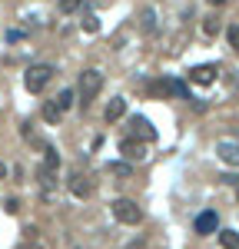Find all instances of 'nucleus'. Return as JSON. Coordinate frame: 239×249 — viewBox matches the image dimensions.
<instances>
[{
  "label": "nucleus",
  "instance_id": "f257e3e1",
  "mask_svg": "<svg viewBox=\"0 0 239 249\" xmlns=\"http://www.w3.org/2000/svg\"><path fill=\"white\" fill-rule=\"evenodd\" d=\"M100 90H103V73L100 70H83L80 73V83H77V103L80 107H90Z\"/></svg>",
  "mask_w": 239,
  "mask_h": 249
},
{
  "label": "nucleus",
  "instance_id": "f03ea898",
  "mask_svg": "<svg viewBox=\"0 0 239 249\" xmlns=\"http://www.w3.org/2000/svg\"><path fill=\"white\" fill-rule=\"evenodd\" d=\"M50 80H53V67L50 63H30L27 73H23V87L30 93H40V90H47Z\"/></svg>",
  "mask_w": 239,
  "mask_h": 249
},
{
  "label": "nucleus",
  "instance_id": "7ed1b4c3",
  "mask_svg": "<svg viewBox=\"0 0 239 249\" xmlns=\"http://www.w3.org/2000/svg\"><path fill=\"white\" fill-rule=\"evenodd\" d=\"M113 216H117V223H123V226H137L139 219H143V210H139L133 199H113Z\"/></svg>",
  "mask_w": 239,
  "mask_h": 249
},
{
  "label": "nucleus",
  "instance_id": "20e7f679",
  "mask_svg": "<svg viewBox=\"0 0 239 249\" xmlns=\"http://www.w3.org/2000/svg\"><path fill=\"white\" fill-rule=\"evenodd\" d=\"M120 153L126 156V163H143L146 160V143H139L133 136H126L123 143H120Z\"/></svg>",
  "mask_w": 239,
  "mask_h": 249
},
{
  "label": "nucleus",
  "instance_id": "39448f33",
  "mask_svg": "<svg viewBox=\"0 0 239 249\" xmlns=\"http://www.w3.org/2000/svg\"><path fill=\"white\" fill-rule=\"evenodd\" d=\"M130 130H133V140H139V143L156 140V130H153V123H150L146 116H133V120H130Z\"/></svg>",
  "mask_w": 239,
  "mask_h": 249
},
{
  "label": "nucleus",
  "instance_id": "423d86ee",
  "mask_svg": "<svg viewBox=\"0 0 239 249\" xmlns=\"http://www.w3.org/2000/svg\"><path fill=\"white\" fill-rule=\"evenodd\" d=\"M216 156L226 166H239V143L236 140H219L216 143Z\"/></svg>",
  "mask_w": 239,
  "mask_h": 249
},
{
  "label": "nucleus",
  "instance_id": "0eeeda50",
  "mask_svg": "<svg viewBox=\"0 0 239 249\" xmlns=\"http://www.w3.org/2000/svg\"><path fill=\"white\" fill-rule=\"evenodd\" d=\"M216 73H219L216 63H199V67H193V70H189V80H193V83H199V87H209V83L216 80Z\"/></svg>",
  "mask_w": 239,
  "mask_h": 249
},
{
  "label": "nucleus",
  "instance_id": "6e6552de",
  "mask_svg": "<svg viewBox=\"0 0 239 249\" xmlns=\"http://www.w3.org/2000/svg\"><path fill=\"white\" fill-rule=\"evenodd\" d=\"M70 193H73L77 199L90 196V193H93V183H90V176H86V173H80V170H73V173H70Z\"/></svg>",
  "mask_w": 239,
  "mask_h": 249
},
{
  "label": "nucleus",
  "instance_id": "1a4fd4ad",
  "mask_svg": "<svg viewBox=\"0 0 239 249\" xmlns=\"http://www.w3.org/2000/svg\"><path fill=\"white\" fill-rule=\"evenodd\" d=\"M193 226H196V232L199 236H209V232H216V226H219V216L213 210H206V213H199L196 216V223H193Z\"/></svg>",
  "mask_w": 239,
  "mask_h": 249
},
{
  "label": "nucleus",
  "instance_id": "9d476101",
  "mask_svg": "<svg viewBox=\"0 0 239 249\" xmlns=\"http://www.w3.org/2000/svg\"><path fill=\"white\" fill-rule=\"evenodd\" d=\"M159 90H163V93H170V96H179V100H193L189 90H186V83H179V80H163V83H159Z\"/></svg>",
  "mask_w": 239,
  "mask_h": 249
},
{
  "label": "nucleus",
  "instance_id": "9b49d317",
  "mask_svg": "<svg viewBox=\"0 0 239 249\" xmlns=\"http://www.w3.org/2000/svg\"><path fill=\"white\" fill-rule=\"evenodd\" d=\"M123 113H126V100H123V96H113V100L106 103V110H103V116H106V123H113V120H120Z\"/></svg>",
  "mask_w": 239,
  "mask_h": 249
},
{
  "label": "nucleus",
  "instance_id": "f8f14e48",
  "mask_svg": "<svg viewBox=\"0 0 239 249\" xmlns=\"http://www.w3.org/2000/svg\"><path fill=\"white\" fill-rule=\"evenodd\" d=\"M73 103H77V93H73V90H60V96H57V110H60V113L70 110Z\"/></svg>",
  "mask_w": 239,
  "mask_h": 249
},
{
  "label": "nucleus",
  "instance_id": "ddd939ff",
  "mask_svg": "<svg viewBox=\"0 0 239 249\" xmlns=\"http://www.w3.org/2000/svg\"><path fill=\"white\" fill-rule=\"evenodd\" d=\"M106 173H110V176H120V179H126V176H133V166H130V163H110Z\"/></svg>",
  "mask_w": 239,
  "mask_h": 249
},
{
  "label": "nucleus",
  "instance_id": "4468645a",
  "mask_svg": "<svg viewBox=\"0 0 239 249\" xmlns=\"http://www.w3.org/2000/svg\"><path fill=\"white\" fill-rule=\"evenodd\" d=\"M219 243H222V249H239V232L222 230V232H219Z\"/></svg>",
  "mask_w": 239,
  "mask_h": 249
},
{
  "label": "nucleus",
  "instance_id": "2eb2a0df",
  "mask_svg": "<svg viewBox=\"0 0 239 249\" xmlns=\"http://www.w3.org/2000/svg\"><path fill=\"white\" fill-rule=\"evenodd\" d=\"M43 166H47V170H57L60 166V153L53 146H43Z\"/></svg>",
  "mask_w": 239,
  "mask_h": 249
},
{
  "label": "nucleus",
  "instance_id": "dca6fc26",
  "mask_svg": "<svg viewBox=\"0 0 239 249\" xmlns=\"http://www.w3.org/2000/svg\"><path fill=\"white\" fill-rule=\"evenodd\" d=\"M60 110H57V103H43V120H47V123H50V126H57L60 123Z\"/></svg>",
  "mask_w": 239,
  "mask_h": 249
},
{
  "label": "nucleus",
  "instance_id": "f3484780",
  "mask_svg": "<svg viewBox=\"0 0 239 249\" xmlns=\"http://www.w3.org/2000/svg\"><path fill=\"white\" fill-rule=\"evenodd\" d=\"M139 20H143V30H146V34H153V30H156V14H153L150 7L139 14Z\"/></svg>",
  "mask_w": 239,
  "mask_h": 249
},
{
  "label": "nucleus",
  "instance_id": "a211bd4d",
  "mask_svg": "<svg viewBox=\"0 0 239 249\" xmlns=\"http://www.w3.org/2000/svg\"><path fill=\"white\" fill-rule=\"evenodd\" d=\"M83 30H86V34H97V30H100L97 14H83Z\"/></svg>",
  "mask_w": 239,
  "mask_h": 249
},
{
  "label": "nucleus",
  "instance_id": "6ab92c4d",
  "mask_svg": "<svg viewBox=\"0 0 239 249\" xmlns=\"http://www.w3.org/2000/svg\"><path fill=\"white\" fill-rule=\"evenodd\" d=\"M80 3H83V0H60L57 7H60V14H77Z\"/></svg>",
  "mask_w": 239,
  "mask_h": 249
},
{
  "label": "nucleus",
  "instance_id": "aec40b11",
  "mask_svg": "<svg viewBox=\"0 0 239 249\" xmlns=\"http://www.w3.org/2000/svg\"><path fill=\"white\" fill-rule=\"evenodd\" d=\"M203 34H206V37H216V34H219V20L216 17L203 20Z\"/></svg>",
  "mask_w": 239,
  "mask_h": 249
},
{
  "label": "nucleus",
  "instance_id": "412c9836",
  "mask_svg": "<svg viewBox=\"0 0 239 249\" xmlns=\"http://www.w3.org/2000/svg\"><path fill=\"white\" fill-rule=\"evenodd\" d=\"M226 37H229V47H233V50L239 53V23H233V27L226 30Z\"/></svg>",
  "mask_w": 239,
  "mask_h": 249
},
{
  "label": "nucleus",
  "instance_id": "4be33fe9",
  "mask_svg": "<svg viewBox=\"0 0 239 249\" xmlns=\"http://www.w3.org/2000/svg\"><path fill=\"white\" fill-rule=\"evenodd\" d=\"M209 3H213V7H222V3H226V0H209Z\"/></svg>",
  "mask_w": 239,
  "mask_h": 249
},
{
  "label": "nucleus",
  "instance_id": "5701e85b",
  "mask_svg": "<svg viewBox=\"0 0 239 249\" xmlns=\"http://www.w3.org/2000/svg\"><path fill=\"white\" fill-rule=\"evenodd\" d=\"M0 176H7V166H3V163H0Z\"/></svg>",
  "mask_w": 239,
  "mask_h": 249
}]
</instances>
